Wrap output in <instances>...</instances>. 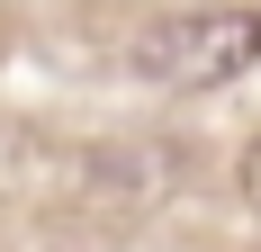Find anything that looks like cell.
Masks as SVG:
<instances>
[{
    "label": "cell",
    "mask_w": 261,
    "mask_h": 252,
    "mask_svg": "<svg viewBox=\"0 0 261 252\" xmlns=\"http://www.w3.org/2000/svg\"><path fill=\"white\" fill-rule=\"evenodd\" d=\"M261 63V9H180L135 36V72L162 90H216Z\"/></svg>",
    "instance_id": "6da1fadb"
}]
</instances>
